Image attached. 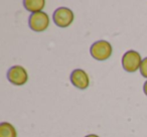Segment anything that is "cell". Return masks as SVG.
<instances>
[{"mask_svg":"<svg viewBox=\"0 0 147 137\" xmlns=\"http://www.w3.org/2000/svg\"><path fill=\"white\" fill-rule=\"evenodd\" d=\"M69 81L79 90H86L90 86V78L86 71L82 69H76L71 73Z\"/></svg>","mask_w":147,"mask_h":137,"instance_id":"obj_6","label":"cell"},{"mask_svg":"<svg viewBox=\"0 0 147 137\" xmlns=\"http://www.w3.org/2000/svg\"><path fill=\"white\" fill-rule=\"evenodd\" d=\"M85 137H100V136H98L97 134H89V135H86Z\"/></svg>","mask_w":147,"mask_h":137,"instance_id":"obj_11","label":"cell"},{"mask_svg":"<svg viewBox=\"0 0 147 137\" xmlns=\"http://www.w3.org/2000/svg\"><path fill=\"white\" fill-rule=\"evenodd\" d=\"M90 53L93 59L99 61H105L110 59L113 53V47L111 43L104 39L97 40L91 45Z\"/></svg>","mask_w":147,"mask_h":137,"instance_id":"obj_1","label":"cell"},{"mask_svg":"<svg viewBox=\"0 0 147 137\" xmlns=\"http://www.w3.org/2000/svg\"><path fill=\"white\" fill-rule=\"evenodd\" d=\"M22 4L27 11L35 13L42 11V9L45 6V0H24Z\"/></svg>","mask_w":147,"mask_h":137,"instance_id":"obj_7","label":"cell"},{"mask_svg":"<svg viewBox=\"0 0 147 137\" xmlns=\"http://www.w3.org/2000/svg\"><path fill=\"white\" fill-rule=\"evenodd\" d=\"M0 137H17V131L11 123L2 122L0 124Z\"/></svg>","mask_w":147,"mask_h":137,"instance_id":"obj_8","label":"cell"},{"mask_svg":"<svg viewBox=\"0 0 147 137\" xmlns=\"http://www.w3.org/2000/svg\"><path fill=\"white\" fill-rule=\"evenodd\" d=\"M53 20L57 26L61 28L69 27L75 20V14L73 10L67 7H59L53 14Z\"/></svg>","mask_w":147,"mask_h":137,"instance_id":"obj_4","label":"cell"},{"mask_svg":"<svg viewBox=\"0 0 147 137\" xmlns=\"http://www.w3.org/2000/svg\"><path fill=\"white\" fill-rule=\"evenodd\" d=\"M143 92H144V94L147 96V80L145 81L144 85H143Z\"/></svg>","mask_w":147,"mask_h":137,"instance_id":"obj_10","label":"cell"},{"mask_svg":"<svg viewBox=\"0 0 147 137\" xmlns=\"http://www.w3.org/2000/svg\"><path fill=\"white\" fill-rule=\"evenodd\" d=\"M143 59L140 53L136 51H127L122 57V67L127 73H134L137 70H140V65Z\"/></svg>","mask_w":147,"mask_h":137,"instance_id":"obj_2","label":"cell"},{"mask_svg":"<svg viewBox=\"0 0 147 137\" xmlns=\"http://www.w3.org/2000/svg\"><path fill=\"white\" fill-rule=\"evenodd\" d=\"M140 74L142 77L147 79V57L145 59H143L142 63H141V65H140Z\"/></svg>","mask_w":147,"mask_h":137,"instance_id":"obj_9","label":"cell"},{"mask_svg":"<svg viewBox=\"0 0 147 137\" xmlns=\"http://www.w3.org/2000/svg\"><path fill=\"white\" fill-rule=\"evenodd\" d=\"M7 80L14 86H24L28 81V74L22 65H13L7 72Z\"/></svg>","mask_w":147,"mask_h":137,"instance_id":"obj_5","label":"cell"},{"mask_svg":"<svg viewBox=\"0 0 147 137\" xmlns=\"http://www.w3.org/2000/svg\"><path fill=\"white\" fill-rule=\"evenodd\" d=\"M49 14L45 13V11H39V12L31 13L28 18V25L31 30L35 32H42L47 30L49 26Z\"/></svg>","mask_w":147,"mask_h":137,"instance_id":"obj_3","label":"cell"}]
</instances>
